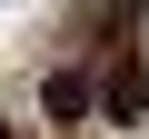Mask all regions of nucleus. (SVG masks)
Returning a JSON list of instances; mask_svg holds the SVG:
<instances>
[{
    "label": "nucleus",
    "mask_w": 149,
    "mask_h": 139,
    "mask_svg": "<svg viewBox=\"0 0 149 139\" xmlns=\"http://www.w3.org/2000/svg\"><path fill=\"white\" fill-rule=\"evenodd\" d=\"M100 99H109V119H149V60H139V50H119V60H109Z\"/></svg>",
    "instance_id": "f257e3e1"
}]
</instances>
